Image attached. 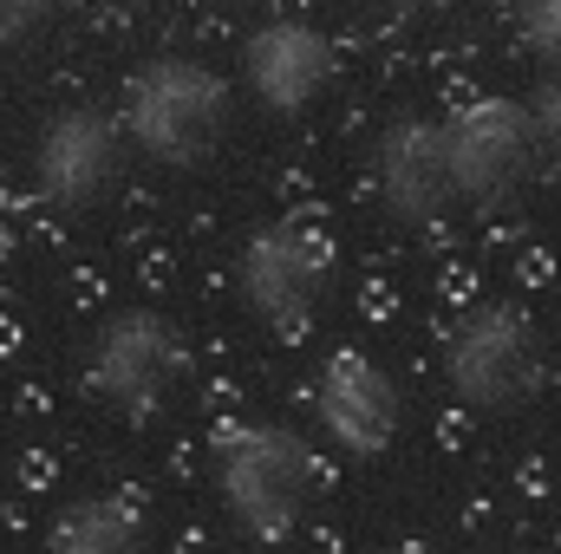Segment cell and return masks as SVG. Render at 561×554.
Instances as JSON below:
<instances>
[{
	"label": "cell",
	"instance_id": "obj_6",
	"mask_svg": "<svg viewBox=\"0 0 561 554\" xmlns=\"http://www.w3.org/2000/svg\"><path fill=\"white\" fill-rule=\"evenodd\" d=\"M320 287H327V249L307 222H268L262 235H249L236 262V293L262 326H300L320 307Z\"/></svg>",
	"mask_w": 561,
	"mask_h": 554
},
{
	"label": "cell",
	"instance_id": "obj_5",
	"mask_svg": "<svg viewBox=\"0 0 561 554\" xmlns=\"http://www.w3.org/2000/svg\"><path fill=\"white\" fill-rule=\"evenodd\" d=\"M444 379L463 405L477 412H503L516 399H529L536 385V339L529 320L510 307H477L457 320L450 346H444Z\"/></svg>",
	"mask_w": 561,
	"mask_h": 554
},
{
	"label": "cell",
	"instance_id": "obj_13",
	"mask_svg": "<svg viewBox=\"0 0 561 554\" xmlns=\"http://www.w3.org/2000/svg\"><path fill=\"white\" fill-rule=\"evenodd\" d=\"M13 7H39V0H13Z\"/></svg>",
	"mask_w": 561,
	"mask_h": 554
},
{
	"label": "cell",
	"instance_id": "obj_10",
	"mask_svg": "<svg viewBox=\"0 0 561 554\" xmlns=\"http://www.w3.org/2000/svg\"><path fill=\"white\" fill-rule=\"evenodd\" d=\"M444 157H450V183H457V189H463V183H496V176H510V163H516V118L496 112V105L457 118V125L444 131Z\"/></svg>",
	"mask_w": 561,
	"mask_h": 554
},
{
	"label": "cell",
	"instance_id": "obj_2",
	"mask_svg": "<svg viewBox=\"0 0 561 554\" xmlns=\"http://www.w3.org/2000/svg\"><path fill=\"white\" fill-rule=\"evenodd\" d=\"M229 125V85L203 59H157L125 92V138L157 163H196Z\"/></svg>",
	"mask_w": 561,
	"mask_h": 554
},
{
	"label": "cell",
	"instance_id": "obj_12",
	"mask_svg": "<svg viewBox=\"0 0 561 554\" xmlns=\"http://www.w3.org/2000/svg\"><path fill=\"white\" fill-rule=\"evenodd\" d=\"M379 554H424V549H379Z\"/></svg>",
	"mask_w": 561,
	"mask_h": 554
},
{
	"label": "cell",
	"instance_id": "obj_11",
	"mask_svg": "<svg viewBox=\"0 0 561 554\" xmlns=\"http://www.w3.org/2000/svg\"><path fill=\"white\" fill-rule=\"evenodd\" d=\"M53 554H138V516L112 496H85L53 522Z\"/></svg>",
	"mask_w": 561,
	"mask_h": 554
},
{
	"label": "cell",
	"instance_id": "obj_4",
	"mask_svg": "<svg viewBox=\"0 0 561 554\" xmlns=\"http://www.w3.org/2000/svg\"><path fill=\"white\" fill-rule=\"evenodd\" d=\"M33 183L66 216L105 209L118 196V183H125V125L92 112V105L59 112L33 143Z\"/></svg>",
	"mask_w": 561,
	"mask_h": 554
},
{
	"label": "cell",
	"instance_id": "obj_8",
	"mask_svg": "<svg viewBox=\"0 0 561 554\" xmlns=\"http://www.w3.org/2000/svg\"><path fill=\"white\" fill-rule=\"evenodd\" d=\"M313 417L320 430L346 450V457H379L399 430V385L373 366V359H333L320 372V392H313Z\"/></svg>",
	"mask_w": 561,
	"mask_h": 554
},
{
	"label": "cell",
	"instance_id": "obj_7",
	"mask_svg": "<svg viewBox=\"0 0 561 554\" xmlns=\"http://www.w3.org/2000/svg\"><path fill=\"white\" fill-rule=\"evenodd\" d=\"M242 72H249V92H255L275 118H287V112H307V105L333 85V46H327V33L307 26V20H268V26L249 39Z\"/></svg>",
	"mask_w": 561,
	"mask_h": 554
},
{
	"label": "cell",
	"instance_id": "obj_9",
	"mask_svg": "<svg viewBox=\"0 0 561 554\" xmlns=\"http://www.w3.org/2000/svg\"><path fill=\"white\" fill-rule=\"evenodd\" d=\"M379 189L399 216H431L444 203L450 183V157H444V131H392L379 150Z\"/></svg>",
	"mask_w": 561,
	"mask_h": 554
},
{
	"label": "cell",
	"instance_id": "obj_3",
	"mask_svg": "<svg viewBox=\"0 0 561 554\" xmlns=\"http://www.w3.org/2000/svg\"><path fill=\"white\" fill-rule=\"evenodd\" d=\"M176 379H183V333L163 313L125 307V313H112L99 326L92 359H85V385H92L99 405L138 417L150 405H163Z\"/></svg>",
	"mask_w": 561,
	"mask_h": 554
},
{
	"label": "cell",
	"instance_id": "obj_1",
	"mask_svg": "<svg viewBox=\"0 0 561 554\" xmlns=\"http://www.w3.org/2000/svg\"><path fill=\"white\" fill-rule=\"evenodd\" d=\"M313 457L294 430L280 424H242L216 443V496L229 522L255 542L287 535L313 509Z\"/></svg>",
	"mask_w": 561,
	"mask_h": 554
}]
</instances>
